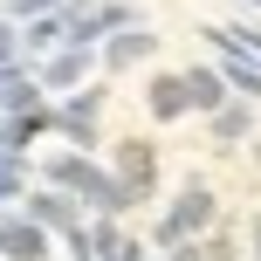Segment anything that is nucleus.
<instances>
[{"instance_id": "1", "label": "nucleus", "mask_w": 261, "mask_h": 261, "mask_svg": "<svg viewBox=\"0 0 261 261\" xmlns=\"http://www.w3.org/2000/svg\"><path fill=\"white\" fill-rule=\"evenodd\" d=\"M48 179H55V193H69V199H76V206H83V199H90V206L103 213V220H117V213L130 206V199H124V186L110 179L103 165H90V158H83V151H69V158H48Z\"/></svg>"}, {"instance_id": "2", "label": "nucleus", "mask_w": 261, "mask_h": 261, "mask_svg": "<svg viewBox=\"0 0 261 261\" xmlns=\"http://www.w3.org/2000/svg\"><path fill=\"white\" fill-rule=\"evenodd\" d=\"M213 220H220V199H213V186H206V179H186V186H179V199L158 213L151 241H158V248H179V241H199Z\"/></svg>"}, {"instance_id": "3", "label": "nucleus", "mask_w": 261, "mask_h": 261, "mask_svg": "<svg viewBox=\"0 0 261 261\" xmlns=\"http://www.w3.org/2000/svg\"><path fill=\"white\" fill-rule=\"evenodd\" d=\"M110 179L124 186V199H151V193H158V144H151V138H124Z\"/></svg>"}, {"instance_id": "4", "label": "nucleus", "mask_w": 261, "mask_h": 261, "mask_svg": "<svg viewBox=\"0 0 261 261\" xmlns=\"http://www.w3.org/2000/svg\"><path fill=\"white\" fill-rule=\"evenodd\" d=\"M28 220H35L41 234H69V241H83V206H76L69 193H55V186L28 199Z\"/></svg>"}, {"instance_id": "5", "label": "nucleus", "mask_w": 261, "mask_h": 261, "mask_svg": "<svg viewBox=\"0 0 261 261\" xmlns=\"http://www.w3.org/2000/svg\"><path fill=\"white\" fill-rule=\"evenodd\" d=\"M213 69H220L227 96H241V103H261V62H254V55H234V48H220V41H213Z\"/></svg>"}, {"instance_id": "6", "label": "nucleus", "mask_w": 261, "mask_h": 261, "mask_svg": "<svg viewBox=\"0 0 261 261\" xmlns=\"http://www.w3.org/2000/svg\"><path fill=\"white\" fill-rule=\"evenodd\" d=\"M158 55V35L144 21H130V28H117V35L103 41V69H138V62H151Z\"/></svg>"}, {"instance_id": "7", "label": "nucleus", "mask_w": 261, "mask_h": 261, "mask_svg": "<svg viewBox=\"0 0 261 261\" xmlns=\"http://www.w3.org/2000/svg\"><path fill=\"white\" fill-rule=\"evenodd\" d=\"M144 110H151L158 124L193 117V103H186V76H179V69H165V76H151V83H144Z\"/></svg>"}, {"instance_id": "8", "label": "nucleus", "mask_w": 261, "mask_h": 261, "mask_svg": "<svg viewBox=\"0 0 261 261\" xmlns=\"http://www.w3.org/2000/svg\"><path fill=\"white\" fill-rule=\"evenodd\" d=\"M0 254H7V261H48V234H41L35 220L0 213Z\"/></svg>"}, {"instance_id": "9", "label": "nucleus", "mask_w": 261, "mask_h": 261, "mask_svg": "<svg viewBox=\"0 0 261 261\" xmlns=\"http://www.w3.org/2000/svg\"><path fill=\"white\" fill-rule=\"evenodd\" d=\"M96 110H103V90H76L62 110H55V124H62L76 144H96Z\"/></svg>"}, {"instance_id": "10", "label": "nucleus", "mask_w": 261, "mask_h": 261, "mask_svg": "<svg viewBox=\"0 0 261 261\" xmlns=\"http://www.w3.org/2000/svg\"><path fill=\"white\" fill-rule=\"evenodd\" d=\"M179 76H186V103H193L199 117H213V110L227 103V83H220L213 62H193V69H179Z\"/></svg>"}, {"instance_id": "11", "label": "nucleus", "mask_w": 261, "mask_h": 261, "mask_svg": "<svg viewBox=\"0 0 261 261\" xmlns=\"http://www.w3.org/2000/svg\"><path fill=\"white\" fill-rule=\"evenodd\" d=\"M213 144H248L254 138V103H241V96H227L220 110H213Z\"/></svg>"}, {"instance_id": "12", "label": "nucleus", "mask_w": 261, "mask_h": 261, "mask_svg": "<svg viewBox=\"0 0 261 261\" xmlns=\"http://www.w3.org/2000/svg\"><path fill=\"white\" fill-rule=\"evenodd\" d=\"M83 76H90V48H62L48 69H41V83H48V90H76Z\"/></svg>"}, {"instance_id": "13", "label": "nucleus", "mask_w": 261, "mask_h": 261, "mask_svg": "<svg viewBox=\"0 0 261 261\" xmlns=\"http://www.w3.org/2000/svg\"><path fill=\"white\" fill-rule=\"evenodd\" d=\"M206 41H220V48H234V55H254L261 62V28L254 21H234V28H199Z\"/></svg>"}, {"instance_id": "14", "label": "nucleus", "mask_w": 261, "mask_h": 261, "mask_svg": "<svg viewBox=\"0 0 261 261\" xmlns=\"http://www.w3.org/2000/svg\"><path fill=\"white\" fill-rule=\"evenodd\" d=\"M62 41V14H41L35 28H28V48H55Z\"/></svg>"}, {"instance_id": "15", "label": "nucleus", "mask_w": 261, "mask_h": 261, "mask_svg": "<svg viewBox=\"0 0 261 261\" xmlns=\"http://www.w3.org/2000/svg\"><path fill=\"white\" fill-rule=\"evenodd\" d=\"M0 199H21V165L0 151Z\"/></svg>"}, {"instance_id": "16", "label": "nucleus", "mask_w": 261, "mask_h": 261, "mask_svg": "<svg viewBox=\"0 0 261 261\" xmlns=\"http://www.w3.org/2000/svg\"><path fill=\"white\" fill-rule=\"evenodd\" d=\"M199 261H241V254H234L227 234H213V241H199Z\"/></svg>"}, {"instance_id": "17", "label": "nucleus", "mask_w": 261, "mask_h": 261, "mask_svg": "<svg viewBox=\"0 0 261 261\" xmlns=\"http://www.w3.org/2000/svg\"><path fill=\"white\" fill-rule=\"evenodd\" d=\"M7 7H14V14H35V21H41V14H55V0H7Z\"/></svg>"}, {"instance_id": "18", "label": "nucleus", "mask_w": 261, "mask_h": 261, "mask_svg": "<svg viewBox=\"0 0 261 261\" xmlns=\"http://www.w3.org/2000/svg\"><path fill=\"white\" fill-rule=\"evenodd\" d=\"M110 261H151V248H138V241H124V248L110 254Z\"/></svg>"}, {"instance_id": "19", "label": "nucleus", "mask_w": 261, "mask_h": 261, "mask_svg": "<svg viewBox=\"0 0 261 261\" xmlns=\"http://www.w3.org/2000/svg\"><path fill=\"white\" fill-rule=\"evenodd\" d=\"M241 7H254V14H261V0H241Z\"/></svg>"}, {"instance_id": "20", "label": "nucleus", "mask_w": 261, "mask_h": 261, "mask_svg": "<svg viewBox=\"0 0 261 261\" xmlns=\"http://www.w3.org/2000/svg\"><path fill=\"white\" fill-rule=\"evenodd\" d=\"M254 248H261V241H254Z\"/></svg>"}]
</instances>
